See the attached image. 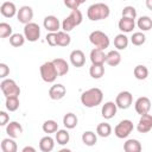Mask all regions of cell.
<instances>
[{
  "label": "cell",
  "instance_id": "cell-1",
  "mask_svg": "<svg viewBox=\"0 0 152 152\" xmlns=\"http://www.w3.org/2000/svg\"><path fill=\"white\" fill-rule=\"evenodd\" d=\"M103 100V93L100 88H90L82 93L81 102L87 108H93L99 106Z\"/></svg>",
  "mask_w": 152,
  "mask_h": 152
},
{
  "label": "cell",
  "instance_id": "cell-37",
  "mask_svg": "<svg viewBox=\"0 0 152 152\" xmlns=\"http://www.w3.org/2000/svg\"><path fill=\"white\" fill-rule=\"evenodd\" d=\"M44 133H48V134H51V133H56L58 131V124L55 121V120H46L43 126H42Z\"/></svg>",
  "mask_w": 152,
  "mask_h": 152
},
{
  "label": "cell",
  "instance_id": "cell-45",
  "mask_svg": "<svg viewBox=\"0 0 152 152\" xmlns=\"http://www.w3.org/2000/svg\"><path fill=\"white\" fill-rule=\"evenodd\" d=\"M23 152H36V148L32 146H25L23 148Z\"/></svg>",
  "mask_w": 152,
  "mask_h": 152
},
{
  "label": "cell",
  "instance_id": "cell-29",
  "mask_svg": "<svg viewBox=\"0 0 152 152\" xmlns=\"http://www.w3.org/2000/svg\"><path fill=\"white\" fill-rule=\"evenodd\" d=\"M137 26L141 30V31H150L152 28V19L147 15H142L138 19L137 21Z\"/></svg>",
  "mask_w": 152,
  "mask_h": 152
},
{
  "label": "cell",
  "instance_id": "cell-11",
  "mask_svg": "<svg viewBox=\"0 0 152 152\" xmlns=\"http://www.w3.org/2000/svg\"><path fill=\"white\" fill-rule=\"evenodd\" d=\"M134 108H135V112L139 115L147 114L150 112V109H151V101H150V99L146 97V96L138 97L135 103H134Z\"/></svg>",
  "mask_w": 152,
  "mask_h": 152
},
{
  "label": "cell",
  "instance_id": "cell-44",
  "mask_svg": "<svg viewBox=\"0 0 152 152\" xmlns=\"http://www.w3.org/2000/svg\"><path fill=\"white\" fill-rule=\"evenodd\" d=\"M8 120H10V116L6 112L1 110L0 112V126H6L8 124Z\"/></svg>",
  "mask_w": 152,
  "mask_h": 152
},
{
  "label": "cell",
  "instance_id": "cell-34",
  "mask_svg": "<svg viewBox=\"0 0 152 152\" xmlns=\"http://www.w3.org/2000/svg\"><path fill=\"white\" fill-rule=\"evenodd\" d=\"M19 97L18 96H8L6 97V109L10 112H15L19 108Z\"/></svg>",
  "mask_w": 152,
  "mask_h": 152
},
{
  "label": "cell",
  "instance_id": "cell-24",
  "mask_svg": "<svg viewBox=\"0 0 152 152\" xmlns=\"http://www.w3.org/2000/svg\"><path fill=\"white\" fill-rule=\"evenodd\" d=\"M77 122H78V119L74 113H66L63 116V125H64V127L66 129L75 128L77 126Z\"/></svg>",
  "mask_w": 152,
  "mask_h": 152
},
{
  "label": "cell",
  "instance_id": "cell-20",
  "mask_svg": "<svg viewBox=\"0 0 152 152\" xmlns=\"http://www.w3.org/2000/svg\"><path fill=\"white\" fill-rule=\"evenodd\" d=\"M106 56H107V53H104L103 50L94 48L90 51V61H91V64H104L106 63Z\"/></svg>",
  "mask_w": 152,
  "mask_h": 152
},
{
  "label": "cell",
  "instance_id": "cell-31",
  "mask_svg": "<svg viewBox=\"0 0 152 152\" xmlns=\"http://www.w3.org/2000/svg\"><path fill=\"white\" fill-rule=\"evenodd\" d=\"M82 141L86 146H94L97 141V137L94 132L91 131H87L82 134Z\"/></svg>",
  "mask_w": 152,
  "mask_h": 152
},
{
  "label": "cell",
  "instance_id": "cell-30",
  "mask_svg": "<svg viewBox=\"0 0 152 152\" xmlns=\"http://www.w3.org/2000/svg\"><path fill=\"white\" fill-rule=\"evenodd\" d=\"M96 133L101 137V138H107L112 133V126L107 122H101L97 125L96 127Z\"/></svg>",
  "mask_w": 152,
  "mask_h": 152
},
{
  "label": "cell",
  "instance_id": "cell-40",
  "mask_svg": "<svg viewBox=\"0 0 152 152\" xmlns=\"http://www.w3.org/2000/svg\"><path fill=\"white\" fill-rule=\"evenodd\" d=\"M122 17L135 19L137 18V11H135V8L133 6H125L124 10H122Z\"/></svg>",
  "mask_w": 152,
  "mask_h": 152
},
{
  "label": "cell",
  "instance_id": "cell-10",
  "mask_svg": "<svg viewBox=\"0 0 152 152\" xmlns=\"http://www.w3.org/2000/svg\"><path fill=\"white\" fill-rule=\"evenodd\" d=\"M33 18V10L30 7V6H21L19 10H18V13H17V19L19 23L26 25L28 23H31Z\"/></svg>",
  "mask_w": 152,
  "mask_h": 152
},
{
  "label": "cell",
  "instance_id": "cell-18",
  "mask_svg": "<svg viewBox=\"0 0 152 152\" xmlns=\"http://www.w3.org/2000/svg\"><path fill=\"white\" fill-rule=\"evenodd\" d=\"M6 133L8 134V137L15 139V138H18V137L21 135V133H23V126L19 122H17V121H11L6 126Z\"/></svg>",
  "mask_w": 152,
  "mask_h": 152
},
{
  "label": "cell",
  "instance_id": "cell-32",
  "mask_svg": "<svg viewBox=\"0 0 152 152\" xmlns=\"http://www.w3.org/2000/svg\"><path fill=\"white\" fill-rule=\"evenodd\" d=\"M133 74H134V77H135L137 80L142 81V80H146V78H147V76H148V69H147L145 65L139 64V65H137V66L134 68Z\"/></svg>",
  "mask_w": 152,
  "mask_h": 152
},
{
  "label": "cell",
  "instance_id": "cell-33",
  "mask_svg": "<svg viewBox=\"0 0 152 152\" xmlns=\"http://www.w3.org/2000/svg\"><path fill=\"white\" fill-rule=\"evenodd\" d=\"M71 42V38L68 32L65 31H58L57 32V45L58 46H68Z\"/></svg>",
  "mask_w": 152,
  "mask_h": 152
},
{
  "label": "cell",
  "instance_id": "cell-15",
  "mask_svg": "<svg viewBox=\"0 0 152 152\" xmlns=\"http://www.w3.org/2000/svg\"><path fill=\"white\" fill-rule=\"evenodd\" d=\"M116 110H118V106H116V103L113 102V101H108V102H106V103L102 106L101 115H102L104 119L109 120V119H112V118L115 116Z\"/></svg>",
  "mask_w": 152,
  "mask_h": 152
},
{
  "label": "cell",
  "instance_id": "cell-28",
  "mask_svg": "<svg viewBox=\"0 0 152 152\" xmlns=\"http://www.w3.org/2000/svg\"><path fill=\"white\" fill-rule=\"evenodd\" d=\"M89 75L99 80L104 75V66L103 64H91V66L89 68Z\"/></svg>",
  "mask_w": 152,
  "mask_h": 152
},
{
  "label": "cell",
  "instance_id": "cell-12",
  "mask_svg": "<svg viewBox=\"0 0 152 152\" xmlns=\"http://www.w3.org/2000/svg\"><path fill=\"white\" fill-rule=\"evenodd\" d=\"M137 129L139 133H147L152 129V115L151 114H142L137 125Z\"/></svg>",
  "mask_w": 152,
  "mask_h": 152
},
{
  "label": "cell",
  "instance_id": "cell-6",
  "mask_svg": "<svg viewBox=\"0 0 152 152\" xmlns=\"http://www.w3.org/2000/svg\"><path fill=\"white\" fill-rule=\"evenodd\" d=\"M0 88L5 97L8 96H19L20 95V88L12 78H4L0 83Z\"/></svg>",
  "mask_w": 152,
  "mask_h": 152
},
{
  "label": "cell",
  "instance_id": "cell-7",
  "mask_svg": "<svg viewBox=\"0 0 152 152\" xmlns=\"http://www.w3.org/2000/svg\"><path fill=\"white\" fill-rule=\"evenodd\" d=\"M133 122L131 121V120H122V121H120L116 126H115V128H114V134L119 138V139H124V138H127L131 133H132V131H133Z\"/></svg>",
  "mask_w": 152,
  "mask_h": 152
},
{
  "label": "cell",
  "instance_id": "cell-46",
  "mask_svg": "<svg viewBox=\"0 0 152 152\" xmlns=\"http://www.w3.org/2000/svg\"><path fill=\"white\" fill-rule=\"evenodd\" d=\"M146 7L150 11H152V0H146Z\"/></svg>",
  "mask_w": 152,
  "mask_h": 152
},
{
  "label": "cell",
  "instance_id": "cell-47",
  "mask_svg": "<svg viewBox=\"0 0 152 152\" xmlns=\"http://www.w3.org/2000/svg\"><path fill=\"white\" fill-rule=\"evenodd\" d=\"M78 1H80V2H81V4H83V2H86V1H87V0H78Z\"/></svg>",
  "mask_w": 152,
  "mask_h": 152
},
{
  "label": "cell",
  "instance_id": "cell-23",
  "mask_svg": "<svg viewBox=\"0 0 152 152\" xmlns=\"http://www.w3.org/2000/svg\"><path fill=\"white\" fill-rule=\"evenodd\" d=\"M52 62H53V64L56 66V70L58 72V76H64V75L68 74V71H69V64H68V62L65 59H63V58H55Z\"/></svg>",
  "mask_w": 152,
  "mask_h": 152
},
{
  "label": "cell",
  "instance_id": "cell-4",
  "mask_svg": "<svg viewBox=\"0 0 152 152\" xmlns=\"http://www.w3.org/2000/svg\"><path fill=\"white\" fill-rule=\"evenodd\" d=\"M40 71V77L44 82L46 83H52L56 81V78L58 77V72L56 70V66L53 64V62H45L40 65L39 68Z\"/></svg>",
  "mask_w": 152,
  "mask_h": 152
},
{
  "label": "cell",
  "instance_id": "cell-16",
  "mask_svg": "<svg viewBox=\"0 0 152 152\" xmlns=\"http://www.w3.org/2000/svg\"><path fill=\"white\" fill-rule=\"evenodd\" d=\"M70 62L76 68L83 66L84 63H86V56H84L83 51L82 50H78V49L72 50L71 53H70Z\"/></svg>",
  "mask_w": 152,
  "mask_h": 152
},
{
  "label": "cell",
  "instance_id": "cell-13",
  "mask_svg": "<svg viewBox=\"0 0 152 152\" xmlns=\"http://www.w3.org/2000/svg\"><path fill=\"white\" fill-rule=\"evenodd\" d=\"M43 25H44V28H46V31L49 32H58L61 28V23L58 18L55 15H46L44 18Z\"/></svg>",
  "mask_w": 152,
  "mask_h": 152
},
{
  "label": "cell",
  "instance_id": "cell-39",
  "mask_svg": "<svg viewBox=\"0 0 152 152\" xmlns=\"http://www.w3.org/2000/svg\"><path fill=\"white\" fill-rule=\"evenodd\" d=\"M13 28L10 24L7 23H0V38H7V37H11L13 33H12Z\"/></svg>",
  "mask_w": 152,
  "mask_h": 152
},
{
  "label": "cell",
  "instance_id": "cell-43",
  "mask_svg": "<svg viewBox=\"0 0 152 152\" xmlns=\"http://www.w3.org/2000/svg\"><path fill=\"white\" fill-rule=\"evenodd\" d=\"M10 74V68L7 66V64L5 63H0V77L1 78H6Z\"/></svg>",
  "mask_w": 152,
  "mask_h": 152
},
{
  "label": "cell",
  "instance_id": "cell-8",
  "mask_svg": "<svg viewBox=\"0 0 152 152\" xmlns=\"http://www.w3.org/2000/svg\"><path fill=\"white\" fill-rule=\"evenodd\" d=\"M24 36L28 42H37L40 37V27L36 23H28L24 26Z\"/></svg>",
  "mask_w": 152,
  "mask_h": 152
},
{
  "label": "cell",
  "instance_id": "cell-5",
  "mask_svg": "<svg viewBox=\"0 0 152 152\" xmlns=\"http://www.w3.org/2000/svg\"><path fill=\"white\" fill-rule=\"evenodd\" d=\"M89 40H90V43L96 49L104 50V49H107L109 46V38H108V36L104 32L99 31V30H95V31H93L89 34Z\"/></svg>",
  "mask_w": 152,
  "mask_h": 152
},
{
  "label": "cell",
  "instance_id": "cell-2",
  "mask_svg": "<svg viewBox=\"0 0 152 152\" xmlns=\"http://www.w3.org/2000/svg\"><path fill=\"white\" fill-rule=\"evenodd\" d=\"M109 13H110V10H109L108 5H106L103 2L93 4L87 10V17L91 21H99V20L107 19L109 17Z\"/></svg>",
  "mask_w": 152,
  "mask_h": 152
},
{
  "label": "cell",
  "instance_id": "cell-3",
  "mask_svg": "<svg viewBox=\"0 0 152 152\" xmlns=\"http://www.w3.org/2000/svg\"><path fill=\"white\" fill-rule=\"evenodd\" d=\"M83 20V15L82 12L77 8V10H71L70 14L62 21V28L65 32H70L74 30L75 26H78Z\"/></svg>",
  "mask_w": 152,
  "mask_h": 152
},
{
  "label": "cell",
  "instance_id": "cell-9",
  "mask_svg": "<svg viewBox=\"0 0 152 152\" xmlns=\"http://www.w3.org/2000/svg\"><path fill=\"white\" fill-rule=\"evenodd\" d=\"M133 102V96L129 91L127 90H124V91H120L118 95H116V99H115V103L118 106V108L120 109H127L131 107Z\"/></svg>",
  "mask_w": 152,
  "mask_h": 152
},
{
  "label": "cell",
  "instance_id": "cell-19",
  "mask_svg": "<svg viewBox=\"0 0 152 152\" xmlns=\"http://www.w3.org/2000/svg\"><path fill=\"white\" fill-rule=\"evenodd\" d=\"M135 19H131V18H126V17H122L119 23H118V26H119V30L124 33H128V32H132L133 28L135 27Z\"/></svg>",
  "mask_w": 152,
  "mask_h": 152
},
{
  "label": "cell",
  "instance_id": "cell-42",
  "mask_svg": "<svg viewBox=\"0 0 152 152\" xmlns=\"http://www.w3.org/2000/svg\"><path fill=\"white\" fill-rule=\"evenodd\" d=\"M64 5L70 10H77L81 2L78 0H64Z\"/></svg>",
  "mask_w": 152,
  "mask_h": 152
},
{
  "label": "cell",
  "instance_id": "cell-21",
  "mask_svg": "<svg viewBox=\"0 0 152 152\" xmlns=\"http://www.w3.org/2000/svg\"><path fill=\"white\" fill-rule=\"evenodd\" d=\"M55 147V140L49 134L39 140V150L42 152H51Z\"/></svg>",
  "mask_w": 152,
  "mask_h": 152
},
{
  "label": "cell",
  "instance_id": "cell-25",
  "mask_svg": "<svg viewBox=\"0 0 152 152\" xmlns=\"http://www.w3.org/2000/svg\"><path fill=\"white\" fill-rule=\"evenodd\" d=\"M1 150H2V152H17L18 146H17V142L14 141V138L10 137L6 139H2Z\"/></svg>",
  "mask_w": 152,
  "mask_h": 152
},
{
  "label": "cell",
  "instance_id": "cell-22",
  "mask_svg": "<svg viewBox=\"0 0 152 152\" xmlns=\"http://www.w3.org/2000/svg\"><path fill=\"white\" fill-rule=\"evenodd\" d=\"M121 62V55L119 52V50H112L107 53L106 56V63L110 66H116L119 65Z\"/></svg>",
  "mask_w": 152,
  "mask_h": 152
},
{
  "label": "cell",
  "instance_id": "cell-17",
  "mask_svg": "<svg viewBox=\"0 0 152 152\" xmlns=\"http://www.w3.org/2000/svg\"><path fill=\"white\" fill-rule=\"evenodd\" d=\"M0 12H1V14H2L4 17H6V18H13V17L18 13L15 5H14L13 2H11V1H5V2H2L1 6H0Z\"/></svg>",
  "mask_w": 152,
  "mask_h": 152
},
{
  "label": "cell",
  "instance_id": "cell-35",
  "mask_svg": "<svg viewBox=\"0 0 152 152\" xmlns=\"http://www.w3.org/2000/svg\"><path fill=\"white\" fill-rule=\"evenodd\" d=\"M70 140L69 132L66 129H58L56 132V141L59 145H66Z\"/></svg>",
  "mask_w": 152,
  "mask_h": 152
},
{
  "label": "cell",
  "instance_id": "cell-38",
  "mask_svg": "<svg viewBox=\"0 0 152 152\" xmlns=\"http://www.w3.org/2000/svg\"><path fill=\"white\" fill-rule=\"evenodd\" d=\"M146 42V36L142 32H134L131 37V43L135 46H140Z\"/></svg>",
  "mask_w": 152,
  "mask_h": 152
},
{
  "label": "cell",
  "instance_id": "cell-36",
  "mask_svg": "<svg viewBox=\"0 0 152 152\" xmlns=\"http://www.w3.org/2000/svg\"><path fill=\"white\" fill-rule=\"evenodd\" d=\"M25 36L21 34V33H13L11 37H10V44L14 48H19V46H23L24 43H25Z\"/></svg>",
  "mask_w": 152,
  "mask_h": 152
},
{
  "label": "cell",
  "instance_id": "cell-26",
  "mask_svg": "<svg viewBox=\"0 0 152 152\" xmlns=\"http://www.w3.org/2000/svg\"><path fill=\"white\" fill-rule=\"evenodd\" d=\"M128 37L124 33H119L115 36L114 38V46L116 48V50H125L128 46Z\"/></svg>",
  "mask_w": 152,
  "mask_h": 152
},
{
  "label": "cell",
  "instance_id": "cell-14",
  "mask_svg": "<svg viewBox=\"0 0 152 152\" xmlns=\"http://www.w3.org/2000/svg\"><path fill=\"white\" fill-rule=\"evenodd\" d=\"M65 94H66V89H65V87H64L63 84H61V83L53 84V86L49 89V96H50L51 100H55V101L63 99V97L65 96Z\"/></svg>",
  "mask_w": 152,
  "mask_h": 152
},
{
  "label": "cell",
  "instance_id": "cell-41",
  "mask_svg": "<svg viewBox=\"0 0 152 152\" xmlns=\"http://www.w3.org/2000/svg\"><path fill=\"white\" fill-rule=\"evenodd\" d=\"M46 42L50 46L57 45V32H49L46 34Z\"/></svg>",
  "mask_w": 152,
  "mask_h": 152
},
{
  "label": "cell",
  "instance_id": "cell-27",
  "mask_svg": "<svg viewBox=\"0 0 152 152\" xmlns=\"http://www.w3.org/2000/svg\"><path fill=\"white\" fill-rule=\"evenodd\" d=\"M124 150L126 152H140L141 151V144L137 139H128L124 144Z\"/></svg>",
  "mask_w": 152,
  "mask_h": 152
}]
</instances>
